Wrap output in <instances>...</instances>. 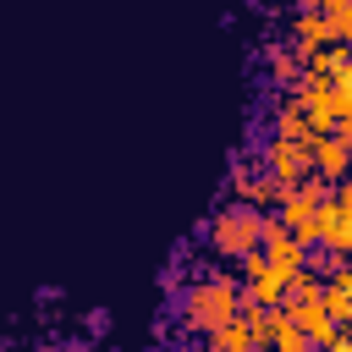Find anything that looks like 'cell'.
Instances as JSON below:
<instances>
[{"instance_id":"8992f818","label":"cell","mask_w":352,"mask_h":352,"mask_svg":"<svg viewBox=\"0 0 352 352\" xmlns=\"http://www.w3.org/2000/svg\"><path fill=\"white\" fill-rule=\"evenodd\" d=\"M286 302V275L275 270V264H264L248 286H242V302L236 308H280Z\"/></svg>"},{"instance_id":"9a60e30c","label":"cell","mask_w":352,"mask_h":352,"mask_svg":"<svg viewBox=\"0 0 352 352\" xmlns=\"http://www.w3.org/2000/svg\"><path fill=\"white\" fill-rule=\"evenodd\" d=\"M336 138H346V143H352V121H346V126H336Z\"/></svg>"},{"instance_id":"d6986e66","label":"cell","mask_w":352,"mask_h":352,"mask_svg":"<svg viewBox=\"0 0 352 352\" xmlns=\"http://www.w3.org/2000/svg\"><path fill=\"white\" fill-rule=\"evenodd\" d=\"M346 55H352V50H346Z\"/></svg>"},{"instance_id":"2e32d148","label":"cell","mask_w":352,"mask_h":352,"mask_svg":"<svg viewBox=\"0 0 352 352\" xmlns=\"http://www.w3.org/2000/svg\"><path fill=\"white\" fill-rule=\"evenodd\" d=\"M253 352H275V346H270V341H258V346H253Z\"/></svg>"},{"instance_id":"8fae6325","label":"cell","mask_w":352,"mask_h":352,"mask_svg":"<svg viewBox=\"0 0 352 352\" xmlns=\"http://www.w3.org/2000/svg\"><path fill=\"white\" fill-rule=\"evenodd\" d=\"M270 346H275V352H308V336H302V324H292V319L280 314L275 330H270Z\"/></svg>"},{"instance_id":"30bf717a","label":"cell","mask_w":352,"mask_h":352,"mask_svg":"<svg viewBox=\"0 0 352 352\" xmlns=\"http://www.w3.org/2000/svg\"><path fill=\"white\" fill-rule=\"evenodd\" d=\"M324 28H330V44H341V38H352V0H324Z\"/></svg>"},{"instance_id":"6da1fadb","label":"cell","mask_w":352,"mask_h":352,"mask_svg":"<svg viewBox=\"0 0 352 352\" xmlns=\"http://www.w3.org/2000/svg\"><path fill=\"white\" fill-rule=\"evenodd\" d=\"M236 302H242V286H236L231 275H214V280L187 286V297H182V319H187L198 336H209V330H220L226 319H236Z\"/></svg>"},{"instance_id":"52a82bcc","label":"cell","mask_w":352,"mask_h":352,"mask_svg":"<svg viewBox=\"0 0 352 352\" xmlns=\"http://www.w3.org/2000/svg\"><path fill=\"white\" fill-rule=\"evenodd\" d=\"M231 187H236V198H242V204H253V209H270V204H280V198H286V187H280V182H264V176H253L248 165H236V170H231Z\"/></svg>"},{"instance_id":"ba28073f","label":"cell","mask_w":352,"mask_h":352,"mask_svg":"<svg viewBox=\"0 0 352 352\" xmlns=\"http://www.w3.org/2000/svg\"><path fill=\"white\" fill-rule=\"evenodd\" d=\"M292 44H297L302 60L319 55V50H330V28H324V16H319V11H297V22H292Z\"/></svg>"},{"instance_id":"ac0fdd59","label":"cell","mask_w":352,"mask_h":352,"mask_svg":"<svg viewBox=\"0 0 352 352\" xmlns=\"http://www.w3.org/2000/svg\"><path fill=\"white\" fill-rule=\"evenodd\" d=\"M60 352H72V346H60Z\"/></svg>"},{"instance_id":"5b68a950","label":"cell","mask_w":352,"mask_h":352,"mask_svg":"<svg viewBox=\"0 0 352 352\" xmlns=\"http://www.w3.org/2000/svg\"><path fill=\"white\" fill-rule=\"evenodd\" d=\"M308 154H314V176H324V182H352V143H346V138L324 132V138L308 143Z\"/></svg>"},{"instance_id":"4fadbf2b","label":"cell","mask_w":352,"mask_h":352,"mask_svg":"<svg viewBox=\"0 0 352 352\" xmlns=\"http://www.w3.org/2000/svg\"><path fill=\"white\" fill-rule=\"evenodd\" d=\"M336 82H341V88H346V94H352V55H346V60H341V72H336Z\"/></svg>"},{"instance_id":"7a4b0ae2","label":"cell","mask_w":352,"mask_h":352,"mask_svg":"<svg viewBox=\"0 0 352 352\" xmlns=\"http://www.w3.org/2000/svg\"><path fill=\"white\" fill-rule=\"evenodd\" d=\"M209 248L220 258H242L253 248H264V209L253 204H226L214 220H209Z\"/></svg>"},{"instance_id":"277c9868","label":"cell","mask_w":352,"mask_h":352,"mask_svg":"<svg viewBox=\"0 0 352 352\" xmlns=\"http://www.w3.org/2000/svg\"><path fill=\"white\" fill-rule=\"evenodd\" d=\"M264 258H270V264H275L286 280H292V275L308 264V248H302V242H297V236L280 226V214H264Z\"/></svg>"},{"instance_id":"3957f363","label":"cell","mask_w":352,"mask_h":352,"mask_svg":"<svg viewBox=\"0 0 352 352\" xmlns=\"http://www.w3.org/2000/svg\"><path fill=\"white\" fill-rule=\"evenodd\" d=\"M264 165H270V182H280L286 192L302 187V182L314 176V154H308V143H302V138H280V132L264 143Z\"/></svg>"},{"instance_id":"5bb4252c","label":"cell","mask_w":352,"mask_h":352,"mask_svg":"<svg viewBox=\"0 0 352 352\" xmlns=\"http://www.w3.org/2000/svg\"><path fill=\"white\" fill-rule=\"evenodd\" d=\"M297 11H324V0H292Z\"/></svg>"},{"instance_id":"9c48e42d","label":"cell","mask_w":352,"mask_h":352,"mask_svg":"<svg viewBox=\"0 0 352 352\" xmlns=\"http://www.w3.org/2000/svg\"><path fill=\"white\" fill-rule=\"evenodd\" d=\"M253 346H258V341H253V330H248V319H242V314L204 336V352H253Z\"/></svg>"},{"instance_id":"e0dca14e","label":"cell","mask_w":352,"mask_h":352,"mask_svg":"<svg viewBox=\"0 0 352 352\" xmlns=\"http://www.w3.org/2000/svg\"><path fill=\"white\" fill-rule=\"evenodd\" d=\"M308 352H330V346H308Z\"/></svg>"},{"instance_id":"7c38bea8","label":"cell","mask_w":352,"mask_h":352,"mask_svg":"<svg viewBox=\"0 0 352 352\" xmlns=\"http://www.w3.org/2000/svg\"><path fill=\"white\" fill-rule=\"evenodd\" d=\"M275 82H286V88H297V77H302V55H275Z\"/></svg>"}]
</instances>
